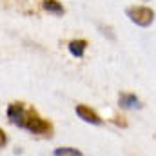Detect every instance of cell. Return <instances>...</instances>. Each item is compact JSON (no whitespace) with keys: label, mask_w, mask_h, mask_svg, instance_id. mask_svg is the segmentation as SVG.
Here are the masks:
<instances>
[{"label":"cell","mask_w":156,"mask_h":156,"mask_svg":"<svg viewBox=\"0 0 156 156\" xmlns=\"http://www.w3.org/2000/svg\"><path fill=\"white\" fill-rule=\"evenodd\" d=\"M127 16L131 18V22H134L136 26L147 27L153 24L154 20V11L149 7H129L127 9Z\"/></svg>","instance_id":"6da1fadb"},{"label":"cell","mask_w":156,"mask_h":156,"mask_svg":"<svg viewBox=\"0 0 156 156\" xmlns=\"http://www.w3.org/2000/svg\"><path fill=\"white\" fill-rule=\"evenodd\" d=\"M26 129H29L35 134H47L53 131L51 123L44 118H40L35 111H27V118H26Z\"/></svg>","instance_id":"7a4b0ae2"},{"label":"cell","mask_w":156,"mask_h":156,"mask_svg":"<svg viewBox=\"0 0 156 156\" xmlns=\"http://www.w3.org/2000/svg\"><path fill=\"white\" fill-rule=\"evenodd\" d=\"M7 118L13 125L16 127H26V118H27V111L22 104H11L7 107Z\"/></svg>","instance_id":"3957f363"},{"label":"cell","mask_w":156,"mask_h":156,"mask_svg":"<svg viewBox=\"0 0 156 156\" xmlns=\"http://www.w3.org/2000/svg\"><path fill=\"white\" fill-rule=\"evenodd\" d=\"M76 115L83 122H87V123H94V125H102V118L98 116L93 109H89L87 105H76Z\"/></svg>","instance_id":"277c9868"},{"label":"cell","mask_w":156,"mask_h":156,"mask_svg":"<svg viewBox=\"0 0 156 156\" xmlns=\"http://www.w3.org/2000/svg\"><path fill=\"white\" fill-rule=\"evenodd\" d=\"M118 104L123 107V109H134V107H140V100L131 94V93H122L120 98H118Z\"/></svg>","instance_id":"5b68a950"},{"label":"cell","mask_w":156,"mask_h":156,"mask_svg":"<svg viewBox=\"0 0 156 156\" xmlns=\"http://www.w3.org/2000/svg\"><path fill=\"white\" fill-rule=\"evenodd\" d=\"M42 7L47 11V13H53V15H64V7L58 0H44L42 2Z\"/></svg>","instance_id":"8992f818"},{"label":"cell","mask_w":156,"mask_h":156,"mask_svg":"<svg viewBox=\"0 0 156 156\" xmlns=\"http://www.w3.org/2000/svg\"><path fill=\"white\" fill-rule=\"evenodd\" d=\"M85 47H87V42L85 40H73V42H69V53L73 56H76V58L83 56Z\"/></svg>","instance_id":"52a82bcc"},{"label":"cell","mask_w":156,"mask_h":156,"mask_svg":"<svg viewBox=\"0 0 156 156\" xmlns=\"http://www.w3.org/2000/svg\"><path fill=\"white\" fill-rule=\"evenodd\" d=\"M55 156H64V154H71V156H80L82 153L78 149H71V147H60V149H55Z\"/></svg>","instance_id":"ba28073f"},{"label":"cell","mask_w":156,"mask_h":156,"mask_svg":"<svg viewBox=\"0 0 156 156\" xmlns=\"http://www.w3.org/2000/svg\"><path fill=\"white\" fill-rule=\"evenodd\" d=\"M5 144H7V136H5V133H4V131L0 129V149H2V147H4Z\"/></svg>","instance_id":"9c48e42d"}]
</instances>
